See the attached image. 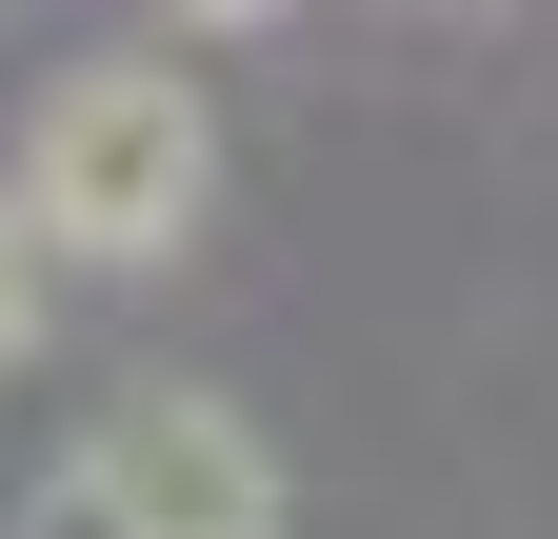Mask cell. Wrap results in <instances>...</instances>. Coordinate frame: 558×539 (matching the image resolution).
<instances>
[{"label":"cell","mask_w":558,"mask_h":539,"mask_svg":"<svg viewBox=\"0 0 558 539\" xmlns=\"http://www.w3.org/2000/svg\"><path fill=\"white\" fill-rule=\"evenodd\" d=\"M21 200L40 240L81 260V280H140V260H180L199 220H220V100L180 81V60H60L40 120H21Z\"/></svg>","instance_id":"cell-1"},{"label":"cell","mask_w":558,"mask_h":539,"mask_svg":"<svg viewBox=\"0 0 558 539\" xmlns=\"http://www.w3.org/2000/svg\"><path fill=\"white\" fill-rule=\"evenodd\" d=\"M81 480L120 500V539H300V480H279V440L240 420V399H199V380L120 399V420L81 440Z\"/></svg>","instance_id":"cell-2"},{"label":"cell","mask_w":558,"mask_h":539,"mask_svg":"<svg viewBox=\"0 0 558 539\" xmlns=\"http://www.w3.org/2000/svg\"><path fill=\"white\" fill-rule=\"evenodd\" d=\"M21 539H120V500H100V480H81V459H60V480H40V500H21Z\"/></svg>","instance_id":"cell-4"},{"label":"cell","mask_w":558,"mask_h":539,"mask_svg":"<svg viewBox=\"0 0 558 539\" xmlns=\"http://www.w3.org/2000/svg\"><path fill=\"white\" fill-rule=\"evenodd\" d=\"M60 280H81V260H60V240H40V200L0 180V380L40 360V320H60Z\"/></svg>","instance_id":"cell-3"},{"label":"cell","mask_w":558,"mask_h":539,"mask_svg":"<svg viewBox=\"0 0 558 539\" xmlns=\"http://www.w3.org/2000/svg\"><path fill=\"white\" fill-rule=\"evenodd\" d=\"M180 21H279V0H180Z\"/></svg>","instance_id":"cell-5"}]
</instances>
